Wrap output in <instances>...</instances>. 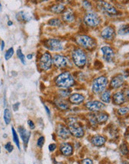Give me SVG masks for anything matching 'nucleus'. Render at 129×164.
<instances>
[{
    "label": "nucleus",
    "mask_w": 129,
    "mask_h": 164,
    "mask_svg": "<svg viewBox=\"0 0 129 164\" xmlns=\"http://www.w3.org/2000/svg\"><path fill=\"white\" fill-rule=\"evenodd\" d=\"M4 121H5V124L9 125L11 121V114L9 109L5 108L4 111Z\"/></svg>",
    "instance_id": "26"
},
{
    "label": "nucleus",
    "mask_w": 129,
    "mask_h": 164,
    "mask_svg": "<svg viewBox=\"0 0 129 164\" xmlns=\"http://www.w3.org/2000/svg\"><path fill=\"white\" fill-rule=\"evenodd\" d=\"M122 164H128V163L125 161V162H123V163H122Z\"/></svg>",
    "instance_id": "47"
},
{
    "label": "nucleus",
    "mask_w": 129,
    "mask_h": 164,
    "mask_svg": "<svg viewBox=\"0 0 129 164\" xmlns=\"http://www.w3.org/2000/svg\"><path fill=\"white\" fill-rule=\"evenodd\" d=\"M51 11L53 13L55 14H60V13L63 12L65 11V6L62 4H57V5H54L52 8H51Z\"/></svg>",
    "instance_id": "25"
},
{
    "label": "nucleus",
    "mask_w": 129,
    "mask_h": 164,
    "mask_svg": "<svg viewBox=\"0 0 129 164\" xmlns=\"http://www.w3.org/2000/svg\"><path fill=\"white\" fill-rule=\"evenodd\" d=\"M5 149H6V150L9 152V153L12 152V151L14 150V146H12V144H11V143H6L5 146Z\"/></svg>",
    "instance_id": "35"
},
{
    "label": "nucleus",
    "mask_w": 129,
    "mask_h": 164,
    "mask_svg": "<svg viewBox=\"0 0 129 164\" xmlns=\"http://www.w3.org/2000/svg\"><path fill=\"white\" fill-rule=\"evenodd\" d=\"M28 126H29V128L31 129H34V128H35V125H34V122H33L31 120H28Z\"/></svg>",
    "instance_id": "41"
},
{
    "label": "nucleus",
    "mask_w": 129,
    "mask_h": 164,
    "mask_svg": "<svg viewBox=\"0 0 129 164\" xmlns=\"http://www.w3.org/2000/svg\"><path fill=\"white\" fill-rule=\"evenodd\" d=\"M19 106H20V103L19 102H17L16 104H13V110H14V111H18Z\"/></svg>",
    "instance_id": "42"
},
{
    "label": "nucleus",
    "mask_w": 129,
    "mask_h": 164,
    "mask_svg": "<svg viewBox=\"0 0 129 164\" xmlns=\"http://www.w3.org/2000/svg\"><path fill=\"white\" fill-rule=\"evenodd\" d=\"M44 107H45V109H46V113H47V114L49 116V117H50L51 112H50V111H49V107H48L46 105H45V104H44Z\"/></svg>",
    "instance_id": "43"
},
{
    "label": "nucleus",
    "mask_w": 129,
    "mask_h": 164,
    "mask_svg": "<svg viewBox=\"0 0 129 164\" xmlns=\"http://www.w3.org/2000/svg\"><path fill=\"white\" fill-rule=\"evenodd\" d=\"M76 43L85 49H93L95 46V41L87 35H79L76 38Z\"/></svg>",
    "instance_id": "5"
},
{
    "label": "nucleus",
    "mask_w": 129,
    "mask_h": 164,
    "mask_svg": "<svg viewBox=\"0 0 129 164\" xmlns=\"http://www.w3.org/2000/svg\"><path fill=\"white\" fill-rule=\"evenodd\" d=\"M55 164H62L61 163H59V162H57V163H56Z\"/></svg>",
    "instance_id": "48"
},
{
    "label": "nucleus",
    "mask_w": 129,
    "mask_h": 164,
    "mask_svg": "<svg viewBox=\"0 0 129 164\" xmlns=\"http://www.w3.org/2000/svg\"><path fill=\"white\" fill-rule=\"evenodd\" d=\"M91 121L95 123H103L105 122L108 120V115L105 113H98L95 115L91 116Z\"/></svg>",
    "instance_id": "17"
},
{
    "label": "nucleus",
    "mask_w": 129,
    "mask_h": 164,
    "mask_svg": "<svg viewBox=\"0 0 129 164\" xmlns=\"http://www.w3.org/2000/svg\"><path fill=\"white\" fill-rule=\"evenodd\" d=\"M105 142H106V139L104 136H100V135H95L91 138V143L95 146H98V147L104 146Z\"/></svg>",
    "instance_id": "18"
},
{
    "label": "nucleus",
    "mask_w": 129,
    "mask_h": 164,
    "mask_svg": "<svg viewBox=\"0 0 129 164\" xmlns=\"http://www.w3.org/2000/svg\"><path fill=\"white\" fill-rule=\"evenodd\" d=\"M82 164H93L92 160L90 159H85L82 160Z\"/></svg>",
    "instance_id": "39"
},
{
    "label": "nucleus",
    "mask_w": 129,
    "mask_h": 164,
    "mask_svg": "<svg viewBox=\"0 0 129 164\" xmlns=\"http://www.w3.org/2000/svg\"><path fill=\"white\" fill-rule=\"evenodd\" d=\"M86 107L90 111H98L105 107V104L98 101H91L86 103Z\"/></svg>",
    "instance_id": "10"
},
{
    "label": "nucleus",
    "mask_w": 129,
    "mask_h": 164,
    "mask_svg": "<svg viewBox=\"0 0 129 164\" xmlns=\"http://www.w3.org/2000/svg\"><path fill=\"white\" fill-rule=\"evenodd\" d=\"M14 53V48L11 47V48H10V49H8V51H7L6 53H5V60H8L10 58H11V57L13 56Z\"/></svg>",
    "instance_id": "32"
},
{
    "label": "nucleus",
    "mask_w": 129,
    "mask_h": 164,
    "mask_svg": "<svg viewBox=\"0 0 129 164\" xmlns=\"http://www.w3.org/2000/svg\"><path fill=\"white\" fill-rule=\"evenodd\" d=\"M48 25L51 26H55V27H59L61 25V22H60V20L58 18L52 19L48 22Z\"/></svg>",
    "instance_id": "29"
},
{
    "label": "nucleus",
    "mask_w": 129,
    "mask_h": 164,
    "mask_svg": "<svg viewBox=\"0 0 129 164\" xmlns=\"http://www.w3.org/2000/svg\"><path fill=\"white\" fill-rule=\"evenodd\" d=\"M17 57H18V58L20 59V61L23 63V64H26V59H25V55H23V52H22L21 49H19L17 51Z\"/></svg>",
    "instance_id": "31"
},
{
    "label": "nucleus",
    "mask_w": 129,
    "mask_h": 164,
    "mask_svg": "<svg viewBox=\"0 0 129 164\" xmlns=\"http://www.w3.org/2000/svg\"><path fill=\"white\" fill-rule=\"evenodd\" d=\"M19 133H20V136L23 140V143H24L25 146H26L28 142H29L30 137H31V132L26 130L25 128L20 126V127H19Z\"/></svg>",
    "instance_id": "15"
},
{
    "label": "nucleus",
    "mask_w": 129,
    "mask_h": 164,
    "mask_svg": "<svg viewBox=\"0 0 129 164\" xmlns=\"http://www.w3.org/2000/svg\"><path fill=\"white\" fill-rule=\"evenodd\" d=\"M118 33L120 35H126V34H128V26H121L119 29Z\"/></svg>",
    "instance_id": "30"
},
{
    "label": "nucleus",
    "mask_w": 129,
    "mask_h": 164,
    "mask_svg": "<svg viewBox=\"0 0 129 164\" xmlns=\"http://www.w3.org/2000/svg\"><path fill=\"white\" fill-rule=\"evenodd\" d=\"M13 25V23L11 21H8V26H12Z\"/></svg>",
    "instance_id": "46"
},
{
    "label": "nucleus",
    "mask_w": 129,
    "mask_h": 164,
    "mask_svg": "<svg viewBox=\"0 0 129 164\" xmlns=\"http://www.w3.org/2000/svg\"><path fill=\"white\" fill-rule=\"evenodd\" d=\"M44 143H45V137L44 136H40V137L38 138V140H37V146H38L39 148H42L43 145H44Z\"/></svg>",
    "instance_id": "33"
},
{
    "label": "nucleus",
    "mask_w": 129,
    "mask_h": 164,
    "mask_svg": "<svg viewBox=\"0 0 129 164\" xmlns=\"http://www.w3.org/2000/svg\"><path fill=\"white\" fill-rule=\"evenodd\" d=\"M4 48H5V41L2 40V41H1V50L3 51Z\"/></svg>",
    "instance_id": "44"
},
{
    "label": "nucleus",
    "mask_w": 129,
    "mask_h": 164,
    "mask_svg": "<svg viewBox=\"0 0 129 164\" xmlns=\"http://www.w3.org/2000/svg\"><path fill=\"white\" fill-rule=\"evenodd\" d=\"M0 152H1V148H0Z\"/></svg>",
    "instance_id": "49"
},
{
    "label": "nucleus",
    "mask_w": 129,
    "mask_h": 164,
    "mask_svg": "<svg viewBox=\"0 0 129 164\" xmlns=\"http://www.w3.org/2000/svg\"><path fill=\"white\" fill-rule=\"evenodd\" d=\"M68 125H69V130L71 134L73 135L75 137L80 138L82 137L85 134V131H84L83 128L82 126L78 123L77 120L74 118L69 119L68 121Z\"/></svg>",
    "instance_id": "3"
},
{
    "label": "nucleus",
    "mask_w": 129,
    "mask_h": 164,
    "mask_svg": "<svg viewBox=\"0 0 129 164\" xmlns=\"http://www.w3.org/2000/svg\"><path fill=\"white\" fill-rule=\"evenodd\" d=\"M57 134L59 137L63 139V140H66L68 139L70 136V132H69V129L66 128V126L63 125H58V126L57 127Z\"/></svg>",
    "instance_id": "14"
},
{
    "label": "nucleus",
    "mask_w": 129,
    "mask_h": 164,
    "mask_svg": "<svg viewBox=\"0 0 129 164\" xmlns=\"http://www.w3.org/2000/svg\"><path fill=\"white\" fill-rule=\"evenodd\" d=\"M108 85V78L105 76H100L95 78L93 82L92 89L94 93H100L103 92Z\"/></svg>",
    "instance_id": "4"
},
{
    "label": "nucleus",
    "mask_w": 129,
    "mask_h": 164,
    "mask_svg": "<svg viewBox=\"0 0 129 164\" xmlns=\"http://www.w3.org/2000/svg\"><path fill=\"white\" fill-rule=\"evenodd\" d=\"M0 8H1V4H0Z\"/></svg>",
    "instance_id": "50"
},
{
    "label": "nucleus",
    "mask_w": 129,
    "mask_h": 164,
    "mask_svg": "<svg viewBox=\"0 0 129 164\" xmlns=\"http://www.w3.org/2000/svg\"><path fill=\"white\" fill-rule=\"evenodd\" d=\"M120 150H121V152L122 155H126V154L128 153V148L127 146H126L125 143H123L122 145V146L120 147Z\"/></svg>",
    "instance_id": "36"
},
{
    "label": "nucleus",
    "mask_w": 129,
    "mask_h": 164,
    "mask_svg": "<svg viewBox=\"0 0 129 164\" xmlns=\"http://www.w3.org/2000/svg\"><path fill=\"white\" fill-rule=\"evenodd\" d=\"M60 151L65 156H69V155H71L72 154L73 149H72V146L70 144L63 143L60 146Z\"/></svg>",
    "instance_id": "19"
},
{
    "label": "nucleus",
    "mask_w": 129,
    "mask_h": 164,
    "mask_svg": "<svg viewBox=\"0 0 129 164\" xmlns=\"http://www.w3.org/2000/svg\"><path fill=\"white\" fill-rule=\"evenodd\" d=\"M113 99H114V103H115L117 105H120V104H123V103H125L126 101V98L125 97V95L122 92L116 93L114 95Z\"/></svg>",
    "instance_id": "20"
},
{
    "label": "nucleus",
    "mask_w": 129,
    "mask_h": 164,
    "mask_svg": "<svg viewBox=\"0 0 129 164\" xmlns=\"http://www.w3.org/2000/svg\"><path fill=\"white\" fill-rule=\"evenodd\" d=\"M72 60L75 66L82 68L85 66L87 63V56L82 49H76L72 53Z\"/></svg>",
    "instance_id": "2"
},
{
    "label": "nucleus",
    "mask_w": 129,
    "mask_h": 164,
    "mask_svg": "<svg viewBox=\"0 0 129 164\" xmlns=\"http://www.w3.org/2000/svg\"><path fill=\"white\" fill-rule=\"evenodd\" d=\"M0 43H1V40H0Z\"/></svg>",
    "instance_id": "51"
},
{
    "label": "nucleus",
    "mask_w": 129,
    "mask_h": 164,
    "mask_svg": "<svg viewBox=\"0 0 129 164\" xmlns=\"http://www.w3.org/2000/svg\"><path fill=\"white\" fill-rule=\"evenodd\" d=\"M53 63L58 68H63L66 66L68 63V59L65 56L60 55H55L53 58Z\"/></svg>",
    "instance_id": "11"
},
{
    "label": "nucleus",
    "mask_w": 129,
    "mask_h": 164,
    "mask_svg": "<svg viewBox=\"0 0 129 164\" xmlns=\"http://www.w3.org/2000/svg\"><path fill=\"white\" fill-rule=\"evenodd\" d=\"M85 96L82 95V94L75 93L70 95L69 101H70L71 103H73V104H80V103L83 102L85 101Z\"/></svg>",
    "instance_id": "21"
},
{
    "label": "nucleus",
    "mask_w": 129,
    "mask_h": 164,
    "mask_svg": "<svg viewBox=\"0 0 129 164\" xmlns=\"http://www.w3.org/2000/svg\"><path fill=\"white\" fill-rule=\"evenodd\" d=\"M11 131H12V134H13V140L15 143L16 146H17V148L19 149V150H20V141H19V137L18 135H17V131H16L15 128L14 127L11 128Z\"/></svg>",
    "instance_id": "27"
},
{
    "label": "nucleus",
    "mask_w": 129,
    "mask_h": 164,
    "mask_svg": "<svg viewBox=\"0 0 129 164\" xmlns=\"http://www.w3.org/2000/svg\"><path fill=\"white\" fill-rule=\"evenodd\" d=\"M63 20L66 23H72L75 20V15L72 11H67L63 14Z\"/></svg>",
    "instance_id": "24"
},
{
    "label": "nucleus",
    "mask_w": 129,
    "mask_h": 164,
    "mask_svg": "<svg viewBox=\"0 0 129 164\" xmlns=\"http://www.w3.org/2000/svg\"><path fill=\"white\" fill-rule=\"evenodd\" d=\"M39 64H40V68L45 71L51 69V66L52 64V58L49 52H46L41 56L39 60Z\"/></svg>",
    "instance_id": "8"
},
{
    "label": "nucleus",
    "mask_w": 129,
    "mask_h": 164,
    "mask_svg": "<svg viewBox=\"0 0 129 164\" xmlns=\"http://www.w3.org/2000/svg\"><path fill=\"white\" fill-rule=\"evenodd\" d=\"M56 105L59 107L60 109L63 110V111H66L68 110L69 107V104L66 100L63 99V98H58V99L55 100Z\"/></svg>",
    "instance_id": "23"
},
{
    "label": "nucleus",
    "mask_w": 129,
    "mask_h": 164,
    "mask_svg": "<svg viewBox=\"0 0 129 164\" xmlns=\"http://www.w3.org/2000/svg\"><path fill=\"white\" fill-rule=\"evenodd\" d=\"M17 19L20 21H29L31 19V15H30L29 13L26 11H20L19 14H17Z\"/></svg>",
    "instance_id": "22"
},
{
    "label": "nucleus",
    "mask_w": 129,
    "mask_h": 164,
    "mask_svg": "<svg viewBox=\"0 0 129 164\" xmlns=\"http://www.w3.org/2000/svg\"><path fill=\"white\" fill-rule=\"evenodd\" d=\"M27 58L28 59L32 58V55H27Z\"/></svg>",
    "instance_id": "45"
},
{
    "label": "nucleus",
    "mask_w": 129,
    "mask_h": 164,
    "mask_svg": "<svg viewBox=\"0 0 129 164\" xmlns=\"http://www.w3.org/2000/svg\"><path fill=\"white\" fill-rule=\"evenodd\" d=\"M118 113L120 115H122V116H124L126 114H128V107H121L120 109H119V111H118Z\"/></svg>",
    "instance_id": "34"
},
{
    "label": "nucleus",
    "mask_w": 129,
    "mask_h": 164,
    "mask_svg": "<svg viewBox=\"0 0 129 164\" xmlns=\"http://www.w3.org/2000/svg\"><path fill=\"white\" fill-rule=\"evenodd\" d=\"M123 84H124V78H123L122 75H116L111 80V87L113 89H117V88L121 87Z\"/></svg>",
    "instance_id": "16"
},
{
    "label": "nucleus",
    "mask_w": 129,
    "mask_h": 164,
    "mask_svg": "<svg viewBox=\"0 0 129 164\" xmlns=\"http://www.w3.org/2000/svg\"><path fill=\"white\" fill-rule=\"evenodd\" d=\"M101 100L105 103H109L111 101V92L110 91H105L101 95Z\"/></svg>",
    "instance_id": "28"
},
{
    "label": "nucleus",
    "mask_w": 129,
    "mask_h": 164,
    "mask_svg": "<svg viewBox=\"0 0 129 164\" xmlns=\"http://www.w3.org/2000/svg\"><path fill=\"white\" fill-rule=\"evenodd\" d=\"M60 94L62 95V96L66 97V96H68V95H69V91L66 90H63L60 91Z\"/></svg>",
    "instance_id": "38"
},
{
    "label": "nucleus",
    "mask_w": 129,
    "mask_h": 164,
    "mask_svg": "<svg viewBox=\"0 0 129 164\" xmlns=\"http://www.w3.org/2000/svg\"><path fill=\"white\" fill-rule=\"evenodd\" d=\"M46 46L50 51L60 52L63 49V43L57 39H49L46 41Z\"/></svg>",
    "instance_id": "9"
},
{
    "label": "nucleus",
    "mask_w": 129,
    "mask_h": 164,
    "mask_svg": "<svg viewBox=\"0 0 129 164\" xmlns=\"http://www.w3.org/2000/svg\"><path fill=\"white\" fill-rule=\"evenodd\" d=\"M84 7L86 8L87 9H90L91 8V4L89 2H84Z\"/></svg>",
    "instance_id": "40"
},
{
    "label": "nucleus",
    "mask_w": 129,
    "mask_h": 164,
    "mask_svg": "<svg viewBox=\"0 0 129 164\" xmlns=\"http://www.w3.org/2000/svg\"><path fill=\"white\" fill-rule=\"evenodd\" d=\"M101 36L106 40H111L115 37V29L111 26H108L101 31Z\"/></svg>",
    "instance_id": "13"
},
{
    "label": "nucleus",
    "mask_w": 129,
    "mask_h": 164,
    "mask_svg": "<svg viewBox=\"0 0 129 164\" xmlns=\"http://www.w3.org/2000/svg\"><path fill=\"white\" fill-rule=\"evenodd\" d=\"M98 7L100 11H101L104 14H106L107 16H109V17H114L118 14V11L116 9L115 7L107 2L100 1V2H98Z\"/></svg>",
    "instance_id": "6"
},
{
    "label": "nucleus",
    "mask_w": 129,
    "mask_h": 164,
    "mask_svg": "<svg viewBox=\"0 0 129 164\" xmlns=\"http://www.w3.org/2000/svg\"><path fill=\"white\" fill-rule=\"evenodd\" d=\"M100 17L97 15L95 13L90 12L87 14L84 17V22L86 23L87 26H90V27H95L99 25Z\"/></svg>",
    "instance_id": "7"
},
{
    "label": "nucleus",
    "mask_w": 129,
    "mask_h": 164,
    "mask_svg": "<svg viewBox=\"0 0 129 164\" xmlns=\"http://www.w3.org/2000/svg\"><path fill=\"white\" fill-rule=\"evenodd\" d=\"M55 84L58 87L66 90L71 87L75 84V80L69 72H64L60 74L56 78Z\"/></svg>",
    "instance_id": "1"
},
{
    "label": "nucleus",
    "mask_w": 129,
    "mask_h": 164,
    "mask_svg": "<svg viewBox=\"0 0 129 164\" xmlns=\"http://www.w3.org/2000/svg\"><path fill=\"white\" fill-rule=\"evenodd\" d=\"M56 148H57V146H56V144H55V143H52V144H50L49 146V152H54V151L56 149Z\"/></svg>",
    "instance_id": "37"
},
{
    "label": "nucleus",
    "mask_w": 129,
    "mask_h": 164,
    "mask_svg": "<svg viewBox=\"0 0 129 164\" xmlns=\"http://www.w3.org/2000/svg\"><path fill=\"white\" fill-rule=\"evenodd\" d=\"M101 52L103 54V57L106 61L111 62L114 58V52L112 48L110 46H103L101 48Z\"/></svg>",
    "instance_id": "12"
}]
</instances>
